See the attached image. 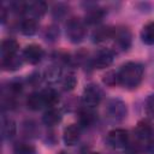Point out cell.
I'll list each match as a JSON object with an SVG mask.
<instances>
[{
    "instance_id": "obj_8",
    "label": "cell",
    "mask_w": 154,
    "mask_h": 154,
    "mask_svg": "<svg viewBox=\"0 0 154 154\" xmlns=\"http://www.w3.org/2000/svg\"><path fill=\"white\" fill-rule=\"evenodd\" d=\"M79 136H81L79 126L76 125V124H70L65 128L63 138H64V142H65L66 146H75L78 142Z\"/></svg>"
},
{
    "instance_id": "obj_16",
    "label": "cell",
    "mask_w": 154,
    "mask_h": 154,
    "mask_svg": "<svg viewBox=\"0 0 154 154\" xmlns=\"http://www.w3.org/2000/svg\"><path fill=\"white\" fill-rule=\"evenodd\" d=\"M20 31L26 36H32L37 31V22L34 18H25L20 23Z\"/></svg>"
},
{
    "instance_id": "obj_15",
    "label": "cell",
    "mask_w": 154,
    "mask_h": 154,
    "mask_svg": "<svg viewBox=\"0 0 154 154\" xmlns=\"http://www.w3.org/2000/svg\"><path fill=\"white\" fill-rule=\"evenodd\" d=\"M113 34H114V29L109 26H100L93 32V38L94 42H102L113 37Z\"/></svg>"
},
{
    "instance_id": "obj_1",
    "label": "cell",
    "mask_w": 154,
    "mask_h": 154,
    "mask_svg": "<svg viewBox=\"0 0 154 154\" xmlns=\"http://www.w3.org/2000/svg\"><path fill=\"white\" fill-rule=\"evenodd\" d=\"M143 72H144L143 66L140 63L129 61V63L124 64L120 67V70L118 71L119 82L125 88H129V89L136 88L142 82Z\"/></svg>"
},
{
    "instance_id": "obj_11",
    "label": "cell",
    "mask_w": 154,
    "mask_h": 154,
    "mask_svg": "<svg viewBox=\"0 0 154 154\" xmlns=\"http://www.w3.org/2000/svg\"><path fill=\"white\" fill-rule=\"evenodd\" d=\"M47 11V5L43 1H29L25 6V12L31 13L35 17H42Z\"/></svg>"
},
{
    "instance_id": "obj_21",
    "label": "cell",
    "mask_w": 154,
    "mask_h": 154,
    "mask_svg": "<svg viewBox=\"0 0 154 154\" xmlns=\"http://www.w3.org/2000/svg\"><path fill=\"white\" fill-rule=\"evenodd\" d=\"M61 76V70L58 66H49L45 71V79L49 83H55Z\"/></svg>"
},
{
    "instance_id": "obj_12",
    "label": "cell",
    "mask_w": 154,
    "mask_h": 154,
    "mask_svg": "<svg viewBox=\"0 0 154 154\" xmlns=\"http://www.w3.org/2000/svg\"><path fill=\"white\" fill-rule=\"evenodd\" d=\"M135 134L137 136V138H140L141 141H148L150 138V134H152V128L149 125L148 122L146 120H141L137 123L136 129H135Z\"/></svg>"
},
{
    "instance_id": "obj_7",
    "label": "cell",
    "mask_w": 154,
    "mask_h": 154,
    "mask_svg": "<svg viewBox=\"0 0 154 154\" xmlns=\"http://www.w3.org/2000/svg\"><path fill=\"white\" fill-rule=\"evenodd\" d=\"M113 63V53L108 49H102L96 53L93 60V65L96 69H105L108 67Z\"/></svg>"
},
{
    "instance_id": "obj_20",
    "label": "cell",
    "mask_w": 154,
    "mask_h": 154,
    "mask_svg": "<svg viewBox=\"0 0 154 154\" xmlns=\"http://www.w3.org/2000/svg\"><path fill=\"white\" fill-rule=\"evenodd\" d=\"M1 65L5 70H17L22 65V60L17 55H13L10 58H2Z\"/></svg>"
},
{
    "instance_id": "obj_10",
    "label": "cell",
    "mask_w": 154,
    "mask_h": 154,
    "mask_svg": "<svg viewBox=\"0 0 154 154\" xmlns=\"http://www.w3.org/2000/svg\"><path fill=\"white\" fill-rule=\"evenodd\" d=\"M19 48V45L16 40L13 38H6L2 41L1 43V54H2V58H10V57H13L16 55L17 51Z\"/></svg>"
},
{
    "instance_id": "obj_3",
    "label": "cell",
    "mask_w": 154,
    "mask_h": 154,
    "mask_svg": "<svg viewBox=\"0 0 154 154\" xmlns=\"http://www.w3.org/2000/svg\"><path fill=\"white\" fill-rule=\"evenodd\" d=\"M106 117L113 122H120L126 116V106L119 99H112L105 107Z\"/></svg>"
},
{
    "instance_id": "obj_17",
    "label": "cell",
    "mask_w": 154,
    "mask_h": 154,
    "mask_svg": "<svg viewBox=\"0 0 154 154\" xmlns=\"http://www.w3.org/2000/svg\"><path fill=\"white\" fill-rule=\"evenodd\" d=\"M41 94H42L45 105L49 106L51 108H53V106H55L58 103V101H59V95L53 88H46L45 90H42Z\"/></svg>"
},
{
    "instance_id": "obj_25",
    "label": "cell",
    "mask_w": 154,
    "mask_h": 154,
    "mask_svg": "<svg viewBox=\"0 0 154 154\" xmlns=\"http://www.w3.org/2000/svg\"><path fill=\"white\" fill-rule=\"evenodd\" d=\"M76 84H77V79H76V76H75L72 72L67 73V75L63 78V87H64V89L67 90V91L72 90V89L76 87Z\"/></svg>"
},
{
    "instance_id": "obj_9",
    "label": "cell",
    "mask_w": 154,
    "mask_h": 154,
    "mask_svg": "<svg viewBox=\"0 0 154 154\" xmlns=\"http://www.w3.org/2000/svg\"><path fill=\"white\" fill-rule=\"evenodd\" d=\"M113 37L116 40V42L119 45L120 48L126 49L130 46L131 42V35L129 32V30L126 28H119V29H114V34Z\"/></svg>"
},
{
    "instance_id": "obj_29",
    "label": "cell",
    "mask_w": 154,
    "mask_h": 154,
    "mask_svg": "<svg viewBox=\"0 0 154 154\" xmlns=\"http://www.w3.org/2000/svg\"><path fill=\"white\" fill-rule=\"evenodd\" d=\"M59 154H67V153H65V152H60Z\"/></svg>"
},
{
    "instance_id": "obj_6",
    "label": "cell",
    "mask_w": 154,
    "mask_h": 154,
    "mask_svg": "<svg viewBox=\"0 0 154 154\" xmlns=\"http://www.w3.org/2000/svg\"><path fill=\"white\" fill-rule=\"evenodd\" d=\"M42 57H43V49L38 45L32 43V45L26 46V48L24 49V58L31 65L38 64L41 61Z\"/></svg>"
},
{
    "instance_id": "obj_18",
    "label": "cell",
    "mask_w": 154,
    "mask_h": 154,
    "mask_svg": "<svg viewBox=\"0 0 154 154\" xmlns=\"http://www.w3.org/2000/svg\"><path fill=\"white\" fill-rule=\"evenodd\" d=\"M141 38L146 45H154V22H149L142 28Z\"/></svg>"
},
{
    "instance_id": "obj_26",
    "label": "cell",
    "mask_w": 154,
    "mask_h": 154,
    "mask_svg": "<svg viewBox=\"0 0 154 154\" xmlns=\"http://www.w3.org/2000/svg\"><path fill=\"white\" fill-rule=\"evenodd\" d=\"M16 153L17 154H36V150L31 144L20 143L16 147Z\"/></svg>"
},
{
    "instance_id": "obj_13",
    "label": "cell",
    "mask_w": 154,
    "mask_h": 154,
    "mask_svg": "<svg viewBox=\"0 0 154 154\" xmlns=\"http://www.w3.org/2000/svg\"><path fill=\"white\" fill-rule=\"evenodd\" d=\"M26 106L31 111H38L45 106V101L41 93H31L26 99Z\"/></svg>"
},
{
    "instance_id": "obj_22",
    "label": "cell",
    "mask_w": 154,
    "mask_h": 154,
    "mask_svg": "<svg viewBox=\"0 0 154 154\" xmlns=\"http://www.w3.org/2000/svg\"><path fill=\"white\" fill-rule=\"evenodd\" d=\"M103 11L100 8H91L90 11H88V13L85 14V22L89 24H95L97 22H100L103 17Z\"/></svg>"
},
{
    "instance_id": "obj_2",
    "label": "cell",
    "mask_w": 154,
    "mask_h": 154,
    "mask_svg": "<svg viewBox=\"0 0 154 154\" xmlns=\"http://www.w3.org/2000/svg\"><path fill=\"white\" fill-rule=\"evenodd\" d=\"M85 32H87L85 24L81 18L72 17L67 20V23H66V35H67V38L71 42H73V43L81 42L84 38Z\"/></svg>"
},
{
    "instance_id": "obj_5",
    "label": "cell",
    "mask_w": 154,
    "mask_h": 154,
    "mask_svg": "<svg viewBox=\"0 0 154 154\" xmlns=\"http://www.w3.org/2000/svg\"><path fill=\"white\" fill-rule=\"evenodd\" d=\"M107 141L113 148H124L129 142V134L124 129H114L108 132Z\"/></svg>"
},
{
    "instance_id": "obj_28",
    "label": "cell",
    "mask_w": 154,
    "mask_h": 154,
    "mask_svg": "<svg viewBox=\"0 0 154 154\" xmlns=\"http://www.w3.org/2000/svg\"><path fill=\"white\" fill-rule=\"evenodd\" d=\"M89 154H100V153H97V152H91V153H89Z\"/></svg>"
},
{
    "instance_id": "obj_19",
    "label": "cell",
    "mask_w": 154,
    "mask_h": 154,
    "mask_svg": "<svg viewBox=\"0 0 154 154\" xmlns=\"http://www.w3.org/2000/svg\"><path fill=\"white\" fill-rule=\"evenodd\" d=\"M1 132L4 138H11L16 134V123L11 118H4L1 123Z\"/></svg>"
},
{
    "instance_id": "obj_24",
    "label": "cell",
    "mask_w": 154,
    "mask_h": 154,
    "mask_svg": "<svg viewBox=\"0 0 154 154\" xmlns=\"http://www.w3.org/2000/svg\"><path fill=\"white\" fill-rule=\"evenodd\" d=\"M94 120V113L87 107V109H81L79 111V122L83 126H88L93 123Z\"/></svg>"
},
{
    "instance_id": "obj_27",
    "label": "cell",
    "mask_w": 154,
    "mask_h": 154,
    "mask_svg": "<svg viewBox=\"0 0 154 154\" xmlns=\"http://www.w3.org/2000/svg\"><path fill=\"white\" fill-rule=\"evenodd\" d=\"M146 112L148 116L154 118V94L149 95L146 100Z\"/></svg>"
},
{
    "instance_id": "obj_14",
    "label": "cell",
    "mask_w": 154,
    "mask_h": 154,
    "mask_svg": "<svg viewBox=\"0 0 154 154\" xmlns=\"http://www.w3.org/2000/svg\"><path fill=\"white\" fill-rule=\"evenodd\" d=\"M43 123L48 126L58 125L61 122V113L57 108H51L43 114Z\"/></svg>"
},
{
    "instance_id": "obj_4",
    "label": "cell",
    "mask_w": 154,
    "mask_h": 154,
    "mask_svg": "<svg viewBox=\"0 0 154 154\" xmlns=\"http://www.w3.org/2000/svg\"><path fill=\"white\" fill-rule=\"evenodd\" d=\"M101 97H102V93L99 89V87H96L94 84H89L83 90L82 102L85 107L93 108V107H96L100 103Z\"/></svg>"
},
{
    "instance_id": "obj_23",
    "label": "cell",
    "mask_w": 154,
    "mask_h": 154,
    "mask_svg": "<svg viewBox=\"0 0 154 154\" xmlns=\"http://www.w3.org/2000/svg\"><path fill=\"white\" fill-rule=\"evenodd\" d=\"M102 82H103L106 85H108V87H114V85H117V84H120L118 72H116V71H108L107 73L103 75Z\"/></svg>"
}]
</instances>
